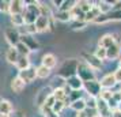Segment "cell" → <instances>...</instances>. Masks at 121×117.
I'll return each mask as SVG.
<instances>
[{
	"label": "cell",
	"mask_w": 121,
	"mask_h": 117,
	"mask_svg": "<svg viewBox=\"0 0 121 117\" xmlns=\"http://www.w3.org/2000/svg\"><path fill=\"white\" fill-rule=\"evenodd\" d=\"M65 84L68 86V89H71V90H79V91H80V90L83 89V82L79 79L78 75H75V76H72V78H69V79H67Z\"/></svg>",
	"instance_id": "17"
},
{
	"label": "cell",
	"mask_w": 121,
	"mask_h": 117,
	"mask_svg": "<svg viewBox=\"0 0 121 117\" xmlns=\"http://www.w3.org/2000/svg\"><path fill=\"white\" fill-rule=\"evenodd\" d=\"M83 59H84V63H86L88 67L93 69V71H97V69H99V68L102 67V61H99L94 55L83 53Z\"/></svg>",
	"instance_id": "11"
},
{
	"label": "cell",
	"mask_w": 121,
	"mask_h": 117,
	"mask_svg": "<svg viewBox=\"0 0 121 117\" xmlns=\"http://www.w3.org/2000/svg\"><path fill=\"white\" fill-rule=\"evenodd\" d=\"M118 93H120V97H121V90H120V91H118Z\"/></svg>",
	"instance_id": "47"
},
{
	"label": "cell",
	"mask_w": 121,
	"mask_h": 117,
	"mask_svg": "<svg viewBox=\"0 0 121 117\" xmlns=\"http://www.w3.org/2000/svg\"><path fill=\"white\" fill-rule=\"evenodd\" d=\"M12 112H14V106L8 100H0V114H6L10 116Z\"/></svg>",
	"instance_id": "18"
},
{
	"label": "cell",
	"mask_w": 121,
	"mask_h": 117,
	"mask_svg": "<svg viewBox=\"0 0 121 117\" xmlns=\"http://www.w3.org/2000/svg\"><path fill=\"white\" fill-rule=\"evenodd\" d=\"M49 22H50V18L41 17V15H39V17L35 19V22H34V26H35L37 33L48 31V30H49Z\"/></svg>",
	"instance_id": "10"
},
{
	"label": "cell",
	"mask_w": 121,
	"mask_h": 117,
	"mask_svg": "<svg viewBox=\"0 0 121 117\" xmlns=\"http://www.w3.org/2000/svg\"><path fill=\"white\" fill-rule=\"evenodd\" d=\"M15 49H17V52H18V55H19V56L29 57V55H30V50L27 49V46H25L22 42H19V44L15 46Z\"/></svg>",
	"instance_id": "29"
},
{
	"label": "cell",
	"mask_w": 121,
	"mask_h": 117,
	"mask_svg": "<svg viewBox=\"0 0 121 117\" xmlns=\"http://www.w3.org/2000/svg\"><path fill=\"white\" fill-rule=\"evenodd\" d=\"M106 21H121V10H112L109 14H105Z\"/></svg>",
	"instance_id": "27"
},
{
	"label": "cell",
	"mask_w": 121,
	"mask_h": 117,
	"mask_svg": "<svg viewBox=\"0 0 121 117\" xmlns=\"http://www.w3.org/2000/svg\"><path fill=\"white\" fill-rule=\"evenodd\" d=\"M10 87H11V90L15 93V94H21L23 90H25V87H26V83L23 82L22 79H19L18 76H15V78L11 80Z\"/></svg>",
	"instance_id": "16"
},
{
	"label": "cell",
	"mask_w": 121,
	"mask_h": 117,
	"mask_svg": "<svg viewBox=\"0 0 121 117\" xmlns=\"http://www.w3.org/2000/svg\"><path fill=\"white\" fill-rule=\"evenodd\" d=\"M0 117H10V116H6V114H0Z\"/></svg>",
	"instance_id": "46"
},
{
	"label": "cell",
	"mask_w": 121,
	"mask_h": 117,
	"mask_svg": "<svg viewBox=\"0 0 121 117\" xmlns=\"http://www.w3.org/2000/svg\"><path fill=\"white\" fill-rule=\"evenodd\" d=\"M19 59V55H18V52L15 48H10V49L6 52V60L10 64H14L15 65V63H17V60Z\"/></svg>",
	"instance_id": "22"
},
{
	"label": "cell",
	"mask_w": 121,
	"mask_h": 117,
	"mask_svg": "<svg viewBox=\"0 0 121 117\" xmlns=\"http://www.w3.org/2000/svg\"><path fill=\"white\" fill-rule=\"evenodd\" d=\"M83 89L84 91L88 94V97H93V98H98L99 94H101V84L97 79L94 80H90V82H84L83 83Z\"/></svg>",
	"instance_id": "5"
},
{
	"label": "cell",
	"mask_w": 121,
	"mask_h": 117,
	"mask_svg": "<svg viewBox=\"0 0 121 117\" xmlns=\"http://www.w3.org/2000/svg\"><path fill=\"white\" fill-rule=\"evenodd\" d=\"M113 75H114L116 83H121V68H117L114 72H113Z\"/></svg>",
	"instance_id": "39"
},
{
	"label": "cell",
	"mask_w": 121,
	"mask_h": 117,
	"mask_svg": "<svg viewBox=\"0 0 121 117\" xmlns=\"http://www.w3.org/2000/svg\"><path fill=\"white\" fill-rule=\"evenodd\" d=\"M75 3H76V1H71V0H69V1H63V3H61V6H60V8H59V11L69 12V10L75 6Z\"/></svg>",
	"instance_id": "32"
},
{
	"label": "cell",
	"mask_w": 121,
	"mask_h": 117,
	"mask_svg": "<svg viewBox=\"0 0 121 117\" xmlns=\"http://www.w3.org/2000/svg\"><path fill=\"white\" fill-rule=\"evenodd\" d=\"M52 91H53V89L49 87V86H46V87H42V89L37 93V95H35V105L38 106L39 109L44 106L45 101L52 95Z\"/></svg>",
	"instance_id": "6"
},
{
	"label": "cell",
	"mask_w": 121,
	"mask_h": 117,
	"mask_svg": "<svg viewBox=\"0 0 121 117\" xmlns=\"http://www.w3.org/2000/svg\"><path fill=\"white\" fill-rule=\"evenodd\" d=\"M53 19H57L60 22H68V21H71V15H69V12H67V11H57L55 14Z\"/></svg>",
	"instance_id": "28"
},
{
	"label": "cell",
	"mask_w": 121,
	"mask_h": 117,
	"mask_svg": "<svg viewBox=\"0 0 121 117\" xmlns=\"http://www.w3.org/2000/svg\"><path fill=\"white\" fill-rule=\"evenodd\" d=\"M55 102H56L55 97H53V95H50L49 98L45 101V104H44V106H42V108H46V109H52V108H53V105H55Z\"/></svg>",
	"instance_id": "36"
},
{
	"label": "cell",
	"mask_w": 121,
	"mask_h": 117,
	"mask_svg": "<svg viewBox=\"0 0 121 117\" xmlns=\"http://www.w3.org/2000/svg\"><path fill=\"white\" fill-rule=\"evenodd\" d=\"M10 117H25V114H23L22 112H19V110H14L10 114Z\"/></svg>",
	"instance_id": "41"
},
{
	"label": "cell",
	"mask_w": 121,
	"mask_h": 117,
	"mask_svg": "<svg viewBox=\"0 0 121 117\" xmlns=\"http://www.w3.org/2000/svg\"><path fill=\"white\" fill-rule=\"evenodd\" d=\"M99 84H101V89L112 90L116 84H117L116 83V79H114V75H113V74H108V75H105L104 78L99 80Z\"/></svg>",
	"instance_id": "12"
},
{
	"label": "cell",
	"mask_w": 121,
	"mask_h": 117,
	"mask_svg": "<svg viewBox=\"0 0 121 117\" xmlns=\"http://www.w3.org/2000/svg\"><path fill=\"white\" fill-rule=\"evenodd\" d=\"M76 6L79 7V10L82 12H88L91 8H93L94 3H91V1H86V0H82V1H76Z\"/></svg>",
	"instance_id": "26"
},
{
	"label": "cell",
	"mask_w": 121,
	"mask_h": 117,
	"mask_svg": "<svg viewBox=\"0 0 121 117\" xmlns=\"http://www.w3.org/2000/svg\"><path fill=\"white\" fill-rule=\"evenodd\" d=\"M117 110H118V112H121V102L118 104V108H117Z\"/></svg>",
	"instance_id": "44"
},
{
	"label": "cell",
	"mask_w": 121,
	"mask_h": 117,
	"mask_svg": "<svg viewBox=\"0 0 121 117\" xmlns=\"http://www.w3.org/2000/svg\"><path fill=\"white\" fill-rule=\"evenodd\" d=\"M11 23H12V27H23L25 25V19H23L22 14H17V15H11Z\"/></svg>",
	"instance_id": "24"
},
{
	"label": "cell",
	"mask_w": 121,
	"mask_h": 117,
	"mask_svg": "<svg viewBox=\"0 0 121 117\" xmlns=\"http://www.w3.org/2000/svg\"><path fill=\"white\" fill-rule=\"evenodd\" d=\"M101 15V11L98 10V7L97 6H93V8L90 10L88 12H86L84 14V22L88 23V22H94L97 18Z\"/></svg>",
	"instance_id": "19"
},
{
	"label": "cell",
	"mask_w": 121,
	"mask_h": 117,
	"mask_svg": "<svg viewBox=\"0 0 121 117\" xmlns=\"http://www.w3.org/2000/svg\"><path fill=\"white\" fill-rule=\"evenodd\" d=\"M76 117H86V116H84L83 112H80V113H76Z\"/></svg>",
	"instance_id": "43"
},
{
	"label": "cell",
	"mask_w": 121,
	"mask_h": 117,
	"mask_svg": "<svg viewBox=\"0 0 121 117\" xmlns=\"http://www.w3.org/2000/svg\"><path fill=\"white\" fill-rule=\"evenodd\" d=\"M94 56L98 59L99 61H104V60H106V49L98 46V48L95 49V52H94Z\"/></svg>",
	"instance_id": "30"
},
{
	"label": "cell",
	"mask_w": 121,
	"mask_h": 117,
	"mask_svg": "<svg viewBox=\"0 0 121 117\" xmlns=\"http://www.w3.org/2000/svg\"><path fill=\"white\" fill-rule=\"evenodd\" d=\"M39 1H30L27 6L25 7L23 11V19H25V25H34L35 19L39 17V8H38Z\"/></svg>",
	"instance_id": "2"
},
{
	"label": "cell",
	"mask_w": 121,
	"mask_h": 117,
	"mask_svg": "<svg viewBox=\"0 0 121 117\" xmlns=\"http://www.w3.org/2000/svg\"><path fill=\"white\" fill-rule=\"evenodd\" d=\"M118 68H121V59L118 60Z\"/></svg>",
	"instance_id": "45"
},
{
	"label": "cell",
	"mask_w": 121,
	"mask_h": 117,
	"mask_svg": "<svg viewBox=\"0 0 121 117\" xmlns=\"http://www.w3.org/2000/svg\"><path fill=\"white\" fill-rule=\"evenodd\" d=\"M56 64H57V57H56L53 53H46V55H44L42 59H41V65L49 68V69L55 68Z\"/></svg>",
	"instance_id": "14"
},
{
	"label": "cell",
	"mask_w": 121,
	"mask_h": 117,
	"mask_svg": "<svg viewBox=\"0 0 121 117\" xmlns=\"http://www.w3.org/2000/svg\"><path fill=\"white\" fill-rule=\"evenodd\" d=\"M21 42L25 46H27V49L30 52L39 49V44L37 42V39L34 38L33 35H29V34H21Z\"/></svg>",
	"instance_id": "8"
},
{
	"label": "cell",
	"mask_w": 121,
	"mask_h": 117,
	"mask_svg": "<svg viewBox=\"0 0 121 117\" xmlns=\"http://www.w3.org/2000/svg\"><path fill=\"white\" fill-rule=\"evenodd\" d=\"M31 65L30 64V60H29V57H25V56H19V59L17 60L15 63V67L19 69V71H23V69H26Z\"/></svg>",
	"instance_id": "23"
},
{
	"label": "cell",
	"mask_w": 121,
	"mask_h": 117,
	"mask_svg": "<svg viewBox=\"0 0 121 117\" xmlns=\"http://www.w3.org/2000/svg\"><path fill=\"white\" fill-rule=\"evenodd\" d=\"M76 75L79 76V79L82 80L83 83H84V82H90V80H94V79H95V72L88 67L86 63H79V64H78Z\"/></svg>",
	"instance_id": "3"
},
{
	"label": "cell",
	"mask_w": 121,
	"mask_h": 117,
	"mask_svg": "<svg viewBox=\"0 0 121 117\" xmlns=\"http://www.w3.org/2000/svg\"><path fill=\"white\" fill-rule=\"evenodd\" d=\"M26 3L21 1V0H14V1H8V12L11 15H17V14H23L25 11Z\"/></svg>",
	"instance_id": "9"
},
{
	"label": "cell",
	"mask_w": 121,
	"mask_h": 117,
	"mask_svg": "<svg viewBox=\"0 0 121 117\" xmlns=\"http://www.w3.org/2000/svg\"><path fill=\"white\" fill-rule=\"evenodd\" d=\"M69 108H71L72 110H75L76 113H80V112H83L86 109V100L80 98V100H78V101H73V102L69 104Z\"/></svg>",
	"instance_id": "20"
},
{
	"label": "cell",
	"mask_w": 121,
	"mask_h": 117,
	"mask_svg": "<svg viewBox=\"0 0 121 117\" xmlns=\"http://www.w3.org/2000/svg\"><path fill=\"white\" fill-rule=\"evenodd\" d=\"M112 97H113V91H112V90H104V89L101 90V94H99V98H101V100H104V101L108 102Z\"/></svg>",
	"instance_id": "34"
},
{
	"label": "cell",
	"mask_w": 121,
	"mask_h": 117,
	"mask_svg": "<svg viewBox=\"0 0 121 117\" xmlns=\"http://www.w3.org/2000/svg\"><path fill=\"white\" fill-rule=\"evenodd\" d=\"M18 78L22 79L25 83H31V82H34V80H35V78H37L35 67L30 65V67L26 68V69H23V71H19V74H18Z\"/></svg>",
	"instance_id": "7"
},
{
	"label": "cell",
	"mask_w": 121,
	"mask_h": 117,
	"mask_svg": "<svg viewBox=\"0 0 121 117\" xmlns=\"http://www.w3.org/2000/svg\"><path fill=\"white\" fill-rule=\"evenodd\" d=\"M113 10H121V1H114L113 3Z\"/></svg>",
	"instance_id": "42"
},
{
	"label": "cell",
	"mask_w": 121,
	"mask_h": 117,
	"mask_svg": "<svg viewBox=\"0 0 121 117\" xmlns=\"http://www.w3.org/2000/svg\"><path fill=\"white\" fill-rule=\"evenodd\" d=\"M37 33L35 30V26L34 25H23V33L21 34H29V35H33V34Z\"/></svg>",
	"instance_id": "33"
},
{
	"label": "cell",
	"mask_w": 121,
	"mask_h": 117,
	"mask_svg": "<svg viewBox=\"0 0 121 117\" xmlns=\"http://www.w3.org/2000/svg\"><path fill=\"white\" fill-rule=\"evenodd\" d=\"M116 42V35L113 34H105L102 35L98 41V46L99 48H104V49H108L110 45H113Z\"/></svg>",
	"instance_id": "15"
},
{
	"label": "cell",
	"mask_w": 121,
	"mask_h": 117,
	"mask_svg": "<svg viewBox=\"0 0 121 117\" xmlns=\"http://www.w3.org/2000/svg\"><path fill=\"white\" fill-rule=\"evenodd\" d=\"M84 25H86V22H79V21H73V23H72V29L78 30V29L84 27Z\"/></svg>",
	"instance_id": "40"
},
{
	"label": "cell",
	"mask_w": 121,
	"mask_h": 117,
	"mask_svg": "<svg viewBox=\"0 0 121 117\" xmlns=\"http://www.w3.org/2000/svg\"><path fill=\"white\" fill-rule=\"evenodd\" d=\"M78 64H79V61L76 59H67L57 69V76L61 79H65V80L75 76L78 71Z\"/></svg>",
	"instance_id": "1"
},
{
	"label": "cell",
	"mask_w": 121,
	"mask_h": 117,
	"mask_svg": "<svg viewBox=\"0 0 121 117\" xmlns=\"http://www.w3.org/2000/svg\"><path fill=\"white\" fill-rule=\"evenodd\" d=\"M35 72H37V78L39 79H46L50 75V69L49 68L44 67V65H39L35 68Z\"/></svg>",
	"instance_id": "25"
},
{
	"label": "cell",
	"mask_w": 121,
	"mask_h": 117,
	"mask_svg": "<svg viewBox=\"0 0 121 117\" xmlns=\"http://www.w3.org/2000/svg\"><path fill=\"white\" fill-rule=\"evenodd\" d=\"M114 3V1H113ZM113 3L112 1H98V3H95L97 7H98V10L101 11V14H109L112 10H113Z\"/></svg>",
	"instance_id": "21"
},
{
	"label": "cell",
	"mask_w": 121,
	"mask_h": 117,
	"mask_svg": "<svg viewBox=\"0 0 121 117\" xmlns=\"http://www.w3.org/2000/svg\"><path fill=\"white\" fill-rule=\"evenodd\" d=\"M120 52H121L120 42H114L113 45H110L109 48L106 49V59H109V60H116V59L120 56Z\"/></svg>",
	"instance_id": "13"
},
{
	"label": "cell",
	"mask_w": 121,
	"mask_h": 117,
	"mask_svg": "<svg viewBox=\"0 0 121 117\" xmlns=\"http://www.w3.org/2000/svg\"><path fill=\"white\" fill-rule=\"evenodd\" d=\"M83 113H84V116L86 117H97L98 116L97 109H88V108H86V109L83 110Z\"/></svg>",
	"instance_id": "37"
},
{
	"label": "cell",
	"mask_w": 121,
	"mask_h": 117,
	"mask_svg": "<svg viewBox=\"0 0 121 117\" xmlns=\"http://www.w3.org/2000/svg\"><path fill=\"white\" fill-rule=\"evenodd\" d=\"M4 37L7 42L11 45V48H15L21 42V31L15 27H7L4 31Z\"/></svg>",
	"instance_id": "4"
},
{
	"label": "cell",
	"mask_w": 121,
	"mask_h": 117,
	"mask_svg": "<svg viewBox=\"0 0 121 117\" xmlns=\"http://www.w3.org/2000/svg\"><path fill=\"white\" fill-rule=\"evenodd\" d=\"M41 112H42V114L44 117H59V114H56L52 112V109H46V108H41Z\"/></svg>",
	"instance_id": "38"
},
{
	"label": "cell",
	"mask_w": 121,
	"mask_h": 117,
	"mask_svg": "<svg viewBox=\"0 0 121 117\" xmlns=\"http://www.w3.org/2000/svg\"><path fill=\"white\" fill-rule=\"evenodd\" d=\"M82 98V93L79 90H71L69 94H68V100H69V104L73 102V101H78Z\"/></svg>",
	"instance_id": "31"
},
{
	"label": "cell",
	"mask_w": 121,
	"mask_h": 117,
	"mask_svg": "<svg viewBox=\"0 0 121 117\" xmlns=\"http://www.w3.org/2000/svg\"><path fill=\"white\" fill-rule=\"evenodd\" d=\"M95 106H97V98L90 97V98L86 100V108H88V109H95Z\"/></svg>",
	"instance_id": "35"
}]
</instances>
